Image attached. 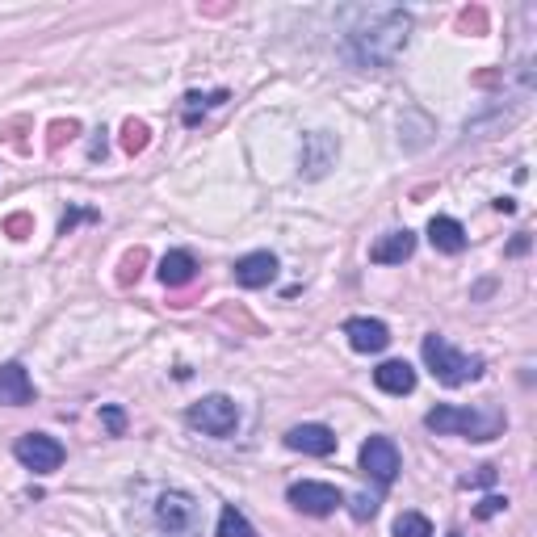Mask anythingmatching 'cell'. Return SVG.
<instances>
[{"instance_id": "6da1fadb", "label": "cell", "mask_w": 537, "mask_h": 537, "mask_svg": "<svg viewBox=\"0 0 537 537\" xmlns=\"http://www.w3.org/2000/svg\"><path fill=\"white\" fill-rule=\"evenodd\" d=\"M407 38H412V17L403 9L378 5V9H349L345 30H340V47L357 63V68H391L403 55Z\"/></svg>"}, {"instance_id": "7a4b0ae2", "label": "cell", "mask_w": 537, "mask_h": 537, "mask_svg": "<svg viewBox=\"0 0 537 537\" xmlns=\"http://www.w3.org/2000/svg\"><path fill=\"white\" fill-rule=\"evenodd\" d=\"M424 424L433 433H445V437H470V441H491L504 428V416H483L475 407H454V403H441L433 412L424 416Z\"/></svg>"}, {"instance_id": "3957f363", "label": "cell", "mask_w": 537, "mask_h": 537, "mask_svg": "<svg viewBox=\"0 0 537 537\" xmlns=\"http://www.w3.org/2000/svg\"><path fill=\"white\" fill-rule=\"evenodd\" d=\"M424 365L433 370V378L437 382H445V386H462V382H475L479 374H483V357H466V353H458L454 345H449L445 336H424Z\"/></svg>"}, {"instance_id": "277c9868", "label": "cell", "mask_w": 537, "mask_h": 537, "mask_svg": "<svg viewBox=\"0 0 537 537\" xmlns=\"http://www.w3.org/2000/svg\"><path fill=\"white\" fill-rule=\"evenodd\" d=\"M189 424L193 428H202L206 437H231L235 428H240V407H235V399L227 395H206L189 407Z\"/></svg>"}, {"instance_id": "5b68a950", "label": "cell", "mask_w": 537, "mask_h": 537, "mask_svg": "<svg viewBox=\"0 0 537 537\" xmlns=\"http://www.w3.org/2000/svg\"><path fill=\"white\" fill-rule=\"evenodd\" d=\"M156 525L164 537H189L198 529V500L189 491H164L156 500Z\"/></svg>"}, {"instance_id": "8992f818", "label": "cell", "mask_w": 537, "mask_h": 537, "mask_svg": "<svg viewBox=\"0 0 537 537\" xmlns=\"http://www.w3.org/2000/svg\"><path fill=\"white\" fill-rule=\"evenodd\" d=\"M13 458L26 466V470H34V475H55L68 454H63V445H59L55 437H47V433H26V437H17Z\"/></svg>"}, {"instance_id": "52a82bcc", "label": "cell", "mask_w": 537, "mask_h": 537, "mask_svg": "<svg viewBox=\"0 0 537 537\" xmlns=\"http://www.w3.org/2000/svg\"><path fill=\"white\" fill-rule=\"evenodd\" d=\"M286 500H290L298 512H307V517H332V512L345 504V491L332 487V483L303 479V483H294V487L286 491Z\"/></svg>"}, {"instance_id": "ba28073f", "label": "cell", "mask_w": 537, "mask_h": 537, "mask_svg": "<svg viewBox=\"0 0 537 537\" xmlns=\"http://www.w3.org/2000/svg\"><path fill=\"white\" fill-rule=\"evenodd\" d=\"M361 470L370 475L378 487H391L399 475V449L391 437H370L361 445Z\"/></svg>"}, {"instance_id": "9c48e42d", "label": "cell", "mask_w": 537, "mask_h": 537, "mask_svg": "<svg viewBox=\"0 0 537 537\" xmlns=\"http://www.w3.org/2000/svg\"><path fill=\"white\" fill-rule=\"evenodd\" d=\"M286 445L294 454H307V458H328L336 454V433L328 424H298L286 433Z\"/></svg>"}, {"instance_id": "30bf717a", "label": "cell", "mask_w": 537, "mask_h": 537, "mask_svg": "<svg viewBox=\"0 0 537 537\" xmlns=\"http://www.w3.org/2000/svg\"><path fill=\"white\" fill-rule=\"evenodd\" d=\"M345 336L357 353H382L386 345H391V328H386L382 319H370V315H353L345 324Z\"/></svg>"}, {"instance_id": "8fae6325", "label": "cell", "mask_w": 537, "mask_h": 537, "mask_svg": "<svg viewBox=\"0 0 537 537\" xmlns=\"http://www.w3.org/2000/svg\"><path fill=\"white\" fill-rule=\"evenodd\" d=\"M34 403V378L26 374V365H0V407H26Z\"/></svg>"}, {"instance_id": "7c38bea8", "label": "cell", "mask_w": 537, "mask_h": 537, "mask_svg": "<svg viewBox=\"0 0 537 537\" xmlns=\"http://www.w3.org/2000/svg\"><path fill=\"white\" fill-rule=\"evenodd\" d=\"M277 277V256L273 252H248L235 261V282L244 290H261Z\"/></svg>"}, {"instance_id": "4fadbf2b", "label": "cell", "mask_w": 537, "mask_h": 537, "mask_svg": "<svg viewBox=\"0 0 537 537\" xmlns=\"http://www.w3.org/2000/svg\"><path fill=\"white\" fill-rule=\"evenodd\" d=\"M412 252H416V235L403 227V231L382 235V240L370 248V261H374V265H403Z\"/></svg>"}, {"instance_id": "5bb4252c", "label": "cell", "mask_w": 537, "mask_h": 537, "mask_svg": "<svg viewBox=\"0 0 537 537\" xmlns=\"http://www.w3.org/2000/svg\"><path fill=\"white\" fill-rule=\"evenodd\" d=\"M374 382L386 395H412L416 391V370L407 361H382L374 370Z\"/></svg>"}, {"instance_id": "9a60e30c", "label": "cell", "mask_w": 537, "mask_h": 537, "mask_svg": "<svg viewBox=\"0 0 537 537\" xmlns=\"http://www.w3.org/2000/svg\"><path fill=\"white\" fill-rule=\"evenodd\" d=\"M428 240H433L437 252L445 256H458L466 248V227L458 219H449V214H437L433 223H428Z\"/></svg>"}, {"instance_id": "2e32d148", "label": "cell", "mask_w": 537, "mask_h": 537, "mask_svg": "<svg viewBox=\"0 0 537 537\" xmlns=\"http://www.w3.org/2000/svg\"><path fill=\"white\" fill-rule=\"evenodd\" d=\"M193 273H198V261H193V252L177 248V252H168L164 261H160V282L164 286H189L193 282Z\"/></svg>"}, {"instance_id": "e0dca14e", "label": "cell", "mask_w": 537, "mask_h": 537, "mask_svg": "<svg viewBox=\"0 0 537 537\" xmlns=\"http://www.w3.org/2000/svg\"><path fill=\"white\" fill-rule=\"evenodd\" d=\"M303 168H307V177H324L328 173V164L336 160V152L340 147L328 139V135H307V143H303Z\"/></svg>"}, {"instance_id": "ac0fdd59", "label": "cell", "mask_w": 537, "mask_h": 537, "mask_svg": "<svg viewBox=\"0 0 537 537\" xmlns=\"http://www.w3.org/2000/svg\"><path fill=\"white\" fill-rule=\"evenodd\" d=\"M219 537H261V533L252 529V521L244 517L240 508H235V504H227V508L219 512Z\"/></svg>"}, {"instance_id": "d6986e66", "label": "cell", "mask_w": 537, "mask_h": 537, "mask_svg": "<svg viewBox=\"0 0 537 537\" xmlns=\"http://www.w3.org/2000/svg\"><path fill=\"white\" fill-rule=\"evenodd\" d=\"M395 537H433V521L420 517V512H403L395 521Z\"/></svg>"}, {"instance_id": "ffe728a7", "label": "cell", "mask_w": 537, "mask_h": 537, "mask_svg": "<svg viewBox=\"0 0 537 537\" xmlns=\"http://www.w3.org/2000/svg\"><path fill=\"white\" fill-rule=\"evenodd\" d=\"M185 101H189V105H185V122H198V110L206 114V110H210V105H219V101H227V93H223V89H219V93H210V97H202V93H189Z\"/></svg>"}, {"instance_id": "44dd1931", "label": "cell", "mask_w": 537, "mask_h": 537, "mask_svg": "<svg viewBox=\"0 0 537 537\" xmlns=\"http://www.w3.org/2000/svg\"><path fill=\"white\" fill-rule=\"evenodd\" d=\"M122 135H126V139H122L126 152H143V147H147V126H143V122H126Z\"/></svg>"}, {"instance_id": "7402d4cb", "label": "cell", "mask_w": 537, "mask_h": 537, "mask_svg": "<svg viewBox=\"0 0 537 537\" xmlns=\"http://www.w3.org/2000/svg\"><path fill=\"white\" fill-rule=\"evenodd\" d=\"M101 420H105V428H110L114 437H122V428H126V416L118 412V407H101Z\"/></svg>"}, {"instance_id": "603a6c76", "label": "cell", "mask_w": 537, "mask_h": 537, "mask_svg": "<svg viewBox=\"0 0 537 537\" xmlns=\"http://www.w3.org/2000/svg\"><path fill=\"white\" fill-rule=\"evenodd\" d=\"M374 508H378L374 500H365V496H357V500H353V517H357V521H365V517H374Z\"/></svg>"}, {"instance_id": "cb8c5ba5", "label": "cell", "mask_w": 537, "mask_h": 537, "mask_svg": "<svg viewBox=\"0 0 537 537\" xmlns=\"http://www.w3.org/2000/svg\"><path fill=\"white\" fill-rule=\"evenodd\" d=\"M500 508H508V500H500V496H491V500H483L479 504V517H496Z\"/></svg>"}, {"instance_id": "d4e9b609", "label": "cell", "mask_w": 537, "mask_h": 537, "mask_svg": "<svg viewBox=\"0 0 537 537\" xmlns=\"http://www.w3.org/2000/svg\"><path fill=\"white\" fill-rule=\"evenodd\" d=\"M449 537H458V533H449Z\"/></svg>"}]
</instances>
